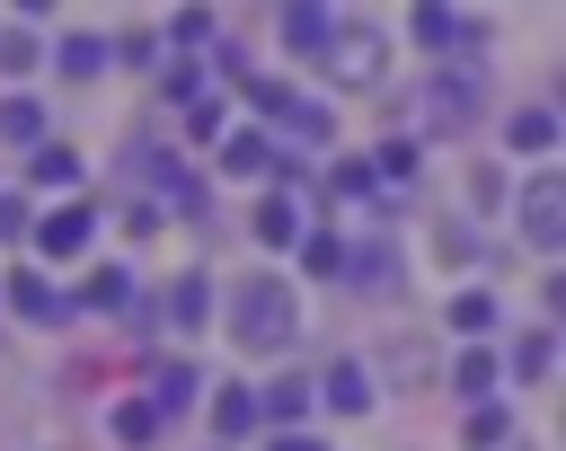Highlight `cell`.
<instances>
[{
    "instance_id": "ac0fdd59",
    "label": "cell",
    "mask_w": 566,
    "mask_h": 451,
    "mask_svg": "<svg viewBox=\"0 0 566 451\" xmlns=\"http://www.w3.org/2000/svg\"><path fill=\"white\" fill-rule=\"evenodd\" d=\"M469 442H504V407H478L469 416Z\"/></svg>"
},
{
    "instance_id": "8fae6325",
    "label": "cell",
    "mask_w": 566,
    "mask_h": 451,
    "mask_svg": "<svg viewBox=\"0 0 566 451\" xmlns=\"http://www.w3.org/2000/svg\"><path fill=\"white\" fill-rule=\"evenodd\" d=\"M97 62H106V44H88V35H71V44H62V71H71V80H88Z\"/></svg>"
},
{
    "instance_id": "d6986e66",
    "label": "cell",
    "mask_w": 566,
    "mask_h": 451,
    "mask_svg": "<svg viewBox=\"0 0 566 451\" xmlns=\"http://www.w3.org/2000/svg\"><path fill=\"white\" fill-rule=\"evenodd\" d=\"M274 451H327V442H310V433H274Z\"/></svg>"
},
{
    "instance_id": "5bb4252c",
    "label": "cell",
    "mask_w": 566,
    "mask_h": 451,
    "mask_svg": "<svg viewBox=\"0 0 566 451\" xmlns=\"http://www.w3.org/2000/svg\"><path fill=\"white\" fill-rule=\"evenodd\" d=\"M212 416H221V433H248V416H256V407H248V389H221V398H212Z\"/></svg>"
},
{
    "instance_id": "30bf717a",
    "label": "cell",
    "mask_w": 566,
    "mask_h": 451,
    "mask_svg": "<svg viewBox=\"0 0 566 451\" xmlns=\"http://www.w3.org/2000/svg\"><path fill=\"white\" fill-rule=\"evenodd\" d=\"M115 433H124V442H150V433H159V407H142V398L115 407Z\"/></svg>"
},
{
    "instance_id": "e0dca14e",
    "label": "cell",
    "mask_w": 566,
    "mask_h": 451,
    "mask_svg": "<svg viewBox=\"0 0 566 451\" xmlns=\"http://www.w3.org/2000/svg\"><path fill=\"white\" fill-rule=\"evenodd\" d=\"M35 177H44V186H62V177H80V159H71V150H44V159H35Z\"/></svg>"
},
{
    "instance_id": "3957f363",
    "label": "cell",
    "mask_w": 566,
    "mask_h": 451,
    "mask_svg": "<svg viewBox=\"0 0 566 451\" xmlns=\"http://www.w3.org/2000/svg\"><path fill=\"white\" fill-rule=\"evenodd\" d=\"M424 115L451 133V124H469V115H478V88H469V80H433V88H424Z\"/></svg>"
},
{
    "instance_id": "ba28073f",
    "label": "cell",
    "mask_w": 566,
    "mask_h": 451,
    "mask_svg": "<svg viewBox=\"0 0 566 451\" xmlns=\"http://www.w3.org/2000/svg\"><path fill=\"white\" fill-rule=\"evenodd\" d=\"M504 133H513V150H548V141H557V124H548L539 106H531V115H513Z\"/></svg>"
},
{
    "instance_id": "2e32d148",
    "label": "cell",
    "mask_w": 566,
    "mask_h": 451,
    "mask_svg": "<svg viewBox=\"0 0 566 451\" xmlns=\"http://www.w3.org/2000/svg\"><path fill=\"white\" fill-rule=\"evenodd\" d=\"M203 310H212V292H203V283H177V327H195Z\"/></svg>"
},
{
    "instance_id": "6da1fadb",
    "label": "cell",
    "mask_w": 566,
    "mask_h": 451,
    "mask_svg": "<svg viewBox=\"0 0 566 451\" xmlns=\"http://www.w3.org/2000/svg\"><path fill=\"white\" fill-rule=\"evenodd\" d=\"M301 327V310H292V292L274 283V274H248L239 283V345H256V354H274L283 336Z\"/></svg>"
},
{
    "instance_id": "8992f818",
    "label": "cell",
    "mask_w": 566,
    "mask_h": 451,
    "mask_svg": "<svg viewBox=\"0 0 566 451\" xmlns=\"http://www.w3.org/2000/svg\"><path fill=\"white\" fill-rule=\"evenodd\" d=\"M336 71H345V80H380V44H371V35L336 44Z\"/></svg>"
},
{
    "instance_id": "52a82bcc",
    "label": "cell",
    "mask_w": 566,
    "mask_h": 451,
    "mask_svg": "<svg viewBox=\"0 0 566 451\" xmlns=\"http://www.w3.org/2000/svg\"><path fill=\"white\" fill-rule=\"evenodd\" d=\"M44 248H53V256L88 248V212H53V221H44Z\"/></svg>"
},
{
    "instance_id": "5b68a950",
    "label": "cell",
    "mask_w": 566,
    "mask_h": 451,
    "mask_svg": "<svg viewBox=\"0 0 566 451\" xmlns=\"http://www.w3.org/2000/svg\"><path fill=\"white\" fill-rule=\"evenodd\" d=\"M283 44H292V53H318V44H327V18H318V9H292V18H283Z\"/></svg>"
},
{
    "instance_id": "7a4b0ae2",
    "label": "cell",
    "mask_w": 566,
    "mask_h": 451,
    "mask_svg": "<svg viewBox=\"0 0 566 451\" xmlns=\"http://www.w3.org/2000/svg\"><path fill=\"white\" fill-rule=\"evenodd\" d=\"M522 230H531V248H557V177L522 186Z\"/></svg>"
},
{
    "instance_id": "9c48e42d",
    "label": "cell",
    "mask_w": 566,
    "mask_h": 451,
    "mask_svg": "<svg viewBox=\"0 0 566 451\" xmlns=\"http://www.w3.org/2000/svg\"><path fill=\"white\" fill-rule=\"evenodd\" d=\"M0 133H9V141H35V133H44V115H35L27 97H9V106H0Z\"/></svg>"
},
{
    "instance_id": "4fadbf2b",
    "label": "cell",
    "mask_w": 566,
    "mask_h": 451,
    "mask_svg": "<svg viewBox=\"0 0 566 451\" xmlns=\"http://www.w3.org/2000/svg\"><path fill=\"white\" fill-rule=\"evenodd\" d=\"M301 407H310V389H301V380H283V389H274V398H265V416H274V433H283V424H292V416H301Z\"/></svg>"
},
{
    "instance_id": "7c38bea8",
    "label": "cell",
    "mask_w": 566,
    "mask_h": 451,
    "mask_svg": "<svg viewBox=\"0 0 566 451\" xmlns=\"http://www.w3.org/2000/svg\"><path fill=\"white\" fill-rule=\"evenodd\" d=\"M354 265H363V283H371V292H389V283H398V256H389V248H363Z\"/></svg>"
},
{
    "instance_id": "277c9868",
    "label": "cell",
    "mask_w": 566,
    "mask_h": 451,
    "mask_svg": "<svg viewBox=\"0 0 566 451\" xmlns=\"http://www.w3.org/2000/svg\"><path fill=\"white\" fill-rule=\"evenodd\" d=\"M327 407H336V416H363V407H371V371L336 363V371H327Z\"/></svg>"
},
{
    "instance_id": "9a60e30c",
    "label": "cell",
    "mask_w": 566,
    "mask_h": 451,
    "mask_svg": "<svg viewBox=\"0 0 566 451\" xmlns=\"http://www.w3.org/2000/svg\"><path fill=\"white\" fill-rule=\"evenodd\" d=\"M513 371L539 380V371H548V336H522V345H513Z\"/></svg>"
}]
</instances>
